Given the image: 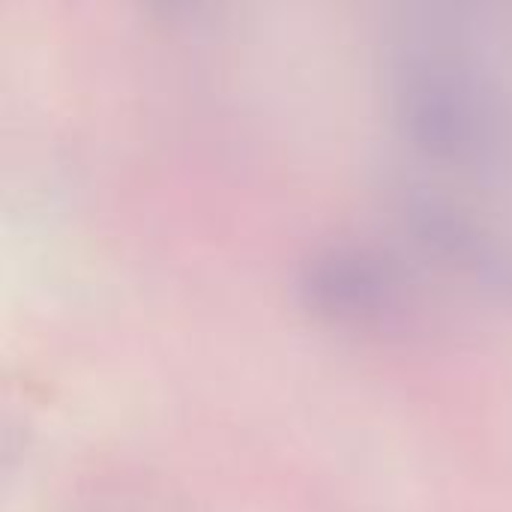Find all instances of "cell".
<instances>
[{
  "label": "cell",
  "instance_id": "cell-1",
  "mask_svg": "<svg viewBox=\"0 0 512 512\" xmlns=\"http://www.w3.org/2000/svg\"><path fill=\"white\" fill-rule=\"evenodd\" d=\"M396 120L429 162L504 183L512 174V111L474 66L447 51H414L396 69Z\"/></svg>",
  "mask_w": 512,
  "mask_h": 512
},
{
  "label": "cell",
  "instance_id": "cell-2",
  "mask_svg": "<svg viewBox=\"0 0 512 512\" xmlns=\"http://www.w3.org/2000/svg\"><path fill=\"white\" fill-rule=\"evenodd\" d=\"M300 300L324 324L384 330L414 309V288L402 267L366 246H327L300 273Z\"/></svg>",
  "mask_w": 512,
  "mask_h": 512
},
{
  "label": "cell",
  "instance_id": "cell-3",
  "mask_svg": "<svg viewBox=\"0 0 512 512\" xmlns=\"http://www.w3.org/2000/svg\"><path fill=\"white\" fill-rule=\"evenodd\" d=\"M144 3L162 21H189L207 6V0H144Z\"/></svg>",
  "mask_w": 512,
  "mask_h": 512
}]
</instances>
